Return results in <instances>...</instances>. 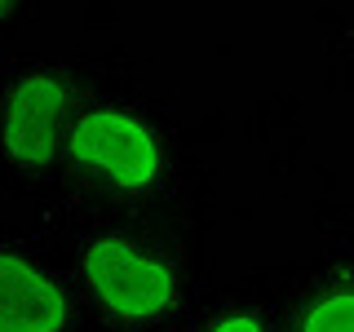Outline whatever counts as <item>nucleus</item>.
<instances>
[{"label": "nucleus", "mask_w": 354, "mask_h": 332, "mask_svg": "<svg viewBox=\"0 0 354 332\" xmlns=\"http://www.w3.org/2000/svg\"><path fill=\"white\" fill-rule=\"evenodd\" d=\"M84 284H88V297L115 324H133V328L155 324L177 302V284H173L169 266L155 257V252L138 248L133 239H120V235L88 243Z\"/></svg>", "instance_id": "f257e3e1"}, {"label": "nucleus", "mask_w": 354, "mask_h": 332, "mask_svg": "<svg viewBox=\"0 0 354 332\" xmlns=\"http://www.w3.org/2000/svg\"><path fill=\"white\" fill-rule=\"evenodd\" d=\"M71 151L88 173L120 191H147L164 164L155 133L124 111H88L71 133Z\"/></svg>", "instance_id": "f03ea898"}, {"label": "nucleus", "mask_w": 354, "mask_h": 332, "mask_svg": "<svg viewBox=\"0 0 354 332\" xmlns=\"http://www.w3.org/2000/svg\"><path fill=\"white\" fill-rule=\"evenodd\" d=\"M66 120V89L53 75H22L5 102V147L22 169H40L58 155Z\"/></svg>", "instance_id": "7ed1b4c3"}, {"label": "nucleus", "mask_w": 354, "mask_h": 332, "mask_svg": "<svg viewBox=\"0 0 354 332\" xmlns=\"http://www.w3.org/2000/svg\"><path fill=\"white\" fill-rule=\"evenodd\" d=\"M66 293L49 270L0 252V332H62Z\"/></svg>", "instance_id": "20e7f679"}, {"label": "nucleus", "mask_w": 354, "mask_h": 332, "mask_svg": "<svg viewBox=\"0 0 354 332\" xmlns=\"http://www.w3.org/2000/svg\"><path fill=\"white\" fill-rule=\"evenodd\" d=\"M301 332H354V293H328L301 315Z\"/></svg>", "instance_id": "39448f33"}, {"label": "nucleus", "mask_w": 354, "mask_h": 332, "mask_svg": "<svg viewBox=\"0 0 354 332\" xmlns=\"http://www.w3.org/2000/svg\"><path fill=\"white\" fill-rule=\"evenodd\" d=\"M208 332H266V328H261L257 315H226V319H217Z\"/></svg>", "instance_id": "423d86ee"}, {"label": "nucleus", "mask_w": 354, "mask_h": 332, "mask_svg": "<svg viewBox=\"0 0 354 332\" xmlns=\"http://www.w3.org/2000/svg\"><path fill=\"white\" fill-rule=\"evenodd\" d=\"M9 5H14V0H0V18H5V14H9Z\"/></svg>", "instance_id": "0eeeda50"}]
</instances>
